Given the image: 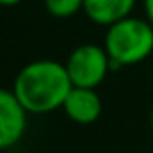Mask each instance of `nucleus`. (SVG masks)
I'll return each instance as SVG.
<instances>
[{"instance_id": "7", "label": "nucleus", "mask_w": 153, "mask_h": 153, "mask_svg": "<svg viewBox=\"0 0 153 153\" xmlns=\"http://www.w3.org/2000/svg\"><path fill=\"white\" fill-rule=\"evenodd\" d=\"M43 6L52 18L65 20L83 11L85 0H43Z\"/></svg>"}, {"instance_id": "8", "label": "nucleus", "mask_w": 153, "mask_h": 153, "mask_svg": "<svg viewBox=\"0 0 153 153\" xmlns=\"http://www.w3.org/2000/svg\"><path fill=\"white\" fill-rule=\"evenodd\" d=\"M142 7H144V18L153 25V0H142Z\"/></svg>"}, {"instance_id": "5", "label": "nucleus", "mask_w": 153, "mask_h": 153, "mask_svg": "<svg viewBox=\"0 0 153 153\" xmlns=\"http://www.w3.org/2000/svg\"><path fill=\"white\" fill-rule=\"evenodd\" d=\"M61 110L76 124H92L103 114V101L97 94V88L72 87Z\"/></svg>"}, {"instance_id": "9", "label": "nucleus", "mask_w": 153, "mask_h": 153, "mask_svg": "<svg viewBox=\"0 0 153 153\" xmlns=\"http://www.w3.org/2000/svg\"><path fill=\"white\" fill-rule=\"evenodd\" d=\"M22 2V0H0V4H2L4 7H15Z\"/></svg>"}, {"instance_id": "10", "label": "nucleus", "mask_w": 153, "mask_h": 153, "mask_svg": "<svg viewBox=\"0 0 153 153\" xmlns=\"http://www.w3.org/2000/svg\"><path fill=\"white\" fill-rule=\"evenodd\" d=\"M149 128H151V131H153V108H151V112H149Z\"/></svg>"}, {"instance_id": "2", "label": "nucleus", "mask_w": 153, "mask_h": 153, "mask_svg": "<svg viewBox=\"0 0 153 153\" xmlns=\"http://www.w3.org/2000/svg\"><path fill=\"white\" fill-rule=\"evenodd\" d=\"M103 45L110 56L112 70L142 63L153 52V25L146 18L131 15L106 27Z\"/></svg>"}, {"instance_id": "3", "label": "nucleus", "mask_w": 153, "mask_h": 153, "mask_svg": "<svg viewBox=\"0 0 153 153\" xmlns=\"http://www.w3.org/2000/svg\"><path fill=\"white\" fill-rule=\"evenodd\" d=\"M65 67L74 87L97 88L112 70V61L105 45L81 43L72 49Z\"/></svg>"}, {"instance_id": "1", "label": "nucleus", "mask_w": 153, "mask_h": 153, "mask_svg": "<svg viewBox=\"0 0 153 153\" xmlns=\"http://www.w3.org/2000/svg\"><path fill=\"white\" fill-rule=\"evenodd\" d=\"M72 87L65 63L43 58L20 68L11 90L29 114L42 115L61 108Z\"/></svg>"}, {"instance_id": "4", "label": "nucleus", "mask_w": 153, "mask_h": 153, "mask_svg": "<svg viewBox=\"0 0 153 153\" xmlns=\"http://www.w3.org/2000/svg\"><path fill=\"white\" fill-rule=\"evenodd\" d=\"M27 108L20 103L13 90L0 92V148L9 149L16 146L27 130Z\"/></svg>"}, {"instance_id": "6", "label": "nucleus", "mask_w": 153, "mask_h": 153, "mask_svg": "<svg viewBox=\"0 0 153 153\" xmlns=\"http://www.w3.org/2000/svg\"><path fill=\"white\" fill-rule=\"evenodd\" d=\"M137 0H85L83 13L97 25L110 27L131 16Z\"/></svg>"}]
</instances>
